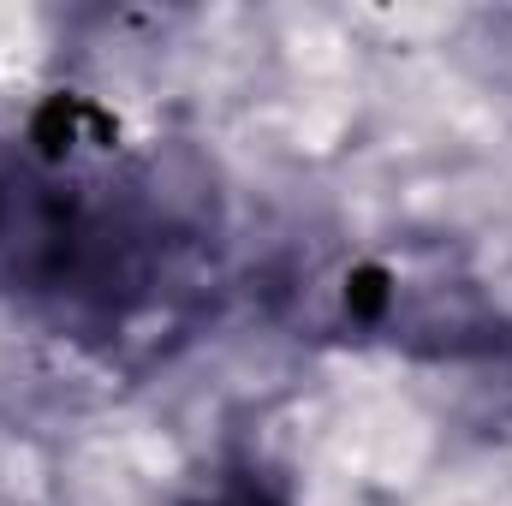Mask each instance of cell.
<instances>
[{"instance_id":"cell-1","label":"cell","mask_w":512,"mask_h":506,"mask_svg":"<svg viewBox=\"0 0 512 506\" xmlns=\"http://www.w3.org/2000/svg\"><path fill=\"white\" fill-rule=\"evenodd\" d=\"M54 126V137L42 131L18 155H0V280L60 304L120 310L167 268L173 227L114 149L78 143L66 108Z\"/></svg>"},{"instance_id":"cell-2","label":"cell","mask_w":512,"mask_h":506,"mask_svg":"<svg viewBox=\"0 0 512 506\" xmlns=\"http://www.w3.org/2000/svg\"><path fill=\"white\" fill-rule=\"evenodd\" d=\"M197 506H268L262 495H239V489H227V495H215V501H197Z\"/></svg>"}]
</instances>
